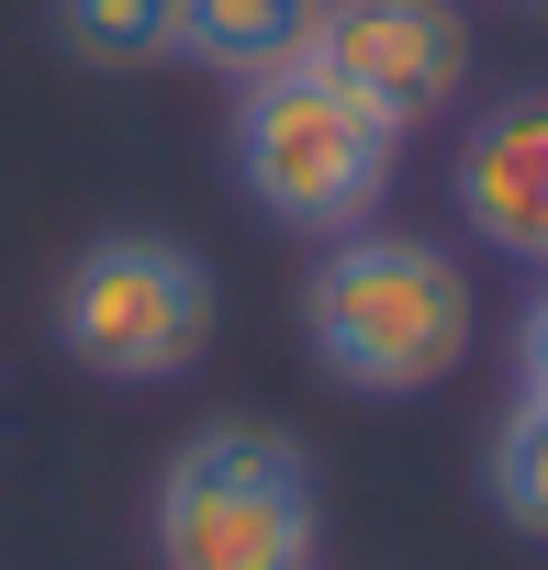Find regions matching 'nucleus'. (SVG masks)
<instances>
[{
    "mask_svg": "<svg viewBox=\"0 0 548 570\" xmlns=\"http://www.w3.org/2000/svg\"><path fill=\"white\" fill-rule=\"evenodd\" d=\"M515 392L548 403V268H537V292H526V314H515Z\"/></svg>",
    "mask_w": 548,
    "mask_h": 570,
    "instance_id": "10",
    "label": "nucleus"
},
{
    "mask_svg": "<svg viewBox=\"0 0 548 570\" xmlns=\"http://www.w3.org/2000/svg\"><path fill=\"white\" fill-rule=\"evenodd\" d=\"M481 481H492L503 525L548 548V403H526V392H515V414L492 425V459H481Z\"/></svg>",
    "mask_w": 548,
    "mask_h": 570,
    "instance_id": "9",
    "label": "nucleus"
},
{
    "mask_svg": "<svg viewBox=\"0 0 548 570\" xmlns=\"http://www.w3.org/2000/svg\"><path fill=\"white\" fill-rule=\"evenodd\" d=\"M57 347L90 381H179L213 347V268L179 235H101L57 279Z\"/></svg>",
    "mask_w": 548,
    "mask_h": 570,
    "instance_id": "4",
    "label": "nucleus"
},
{
    "mask_svg": "<svg viewBox=\"0 0 548 570\" xmlns=\"http://www.w3.org/2000/svg\"><path fill=\"white\" fill-rule=\"evenodd\" d=\"M57 35L90 68H157L179 57V0H57Z\"/></svg>",
    "mask_w": 548,
    "mask_h": 570,
    "instance_id": "8",
    "label": "nucleus"
},
{
    "mask_svg": "<svg viewBox=\"0 0 548 570\" xmlns=\"http://www.w3.org/2000/svg\"><path fill=\"white\" fill-rule=\"evenodd\" d=\"M403 168V124H381L348 79H325L314 57L235 79V190L292 224V235H359L392 202Z\"/></svg>",
    "mask_w": 548,
    "mask_h": 570,
    "instance_id": "2",
    "label": "nucleus"
},
{
    "mask_svg": "<svg viewBox=\"0 0 548 570\" xmlns=\"http://www.w3.org/2000/svg\"><path fill=\"white\" fill-rule=\"evenodd\" d=\"M325 0H179V57L213 79H268L314 46Z\"/></svg>",
    "mask_w": 548,
    "mask_h": 570,
    "instance_id": "7",
    "label": "nucleus"
},
{
    "mask_svg": "<svg viewBox=\"0 0 548 570\" xmlns=\"http://www.w3.org/2000/svg\"><path fill=\"white\" fill-rule=\"evenodd\" d=\"M459 224L515 257V268H548V90H503L470 135H459Z\"/></svg>",
    "mask_w": 548,
    "mask_h": 570,
    "instance_id": "6",
    "label": "nucleus"
},
{
    "mask_svg": "<svg viewBox=\"0 0 548 570\" xmlns=\"http://www.w3.org/2000/svg\"><path fill=\"white\" fill-rule=\"evenodd\" d=\"M325 79H348L381 124H437L470 79V23L448 0H325L314 12V46H303Z\"/></svg>",
    "mask_w": 548,
    "mask_h": 570,
    "instance_id": "5",
    "label": "nucleus"
},
{
    "mask_svg": "<svg viewBox=\"0 0 548 570\" xmlns=\"http://www.w3.org/2000/svg\"><path fill=\"white\" fill-rule=\"evenodd\" d=\"M481 336V303H470V268L425 235H325L314 279H303V347L325 381L370 392V403H403V392H437Z\"/></svg>",
    "mask_w": 548,
    "mask_h": 570,
    "instance_id": "1",
    "label": "nucleus"
},
{
    "mask_svg": "<svg viewBox=\"0 0 548 570\" xmlns=\"http://www.w3.org/2000/svg\"><path fill=\"white\" fill-rule=\"evenodd\" d=\"M157 570H314L325 559V481L281 425H202L157 470Z\"/></svg>",
    "mask_w": 548,
    "mask_h": 570,
    "instance_id": "3",
    "label": "nucleus"
}]
</instances>
